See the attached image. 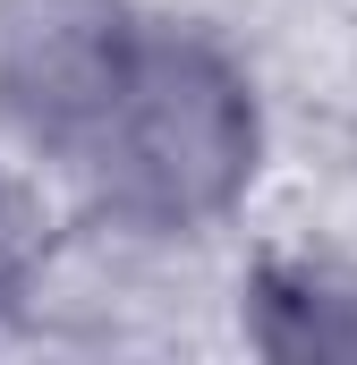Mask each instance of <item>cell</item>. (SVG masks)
Listing matches in <instances>:
<instances>
[{"label": "cell", "instance_id": "cell-2", "mask_svg": "<svg viewBox=\"0 0 357 365\" xmlns=\"http://www.w3.org/2000/svg\"><path fill=\"white\" fill-rule=\"evenodd\" d=\"M145 17L128 0H0V102L9 119L69 162V145L111 102Z\"/></svg>", "mask_w": 357, "mask_h": 365}, {"label": "cell", "instance_id": "cell-4", "mask_svg": "<svg viewBox=\"0 0 357 365\" xmlns=\"http://www.w3.org/2000/svg\"><path fill=\"white\" fill-rule=\"evenodd\" d=\"M26 264H34V221H26V204L0 187V297L26 280Z\"/></svg>", "mask_w": 357, "mask_h": 365}, {"label": "cell", "instance_id": "cell-1", "mask_svg": "<svg viewBox=\"0 0 357 365\" xmlns=\"http://www.w3.org/2000/svg\"><path fill=\"white\" fill-rule=\"evenodd\" d=\"M69 170L94 187V204H111L136 230H196L230 212L238 187L256 179L247 77L213 43L145 26L111 102L69 145Z\"/></svg>", "mask_w": 357, "mask_h": 365}, {"label": "cell", "instance_id": "cell-3", "mask_svg": "<svg viewBox=\"0 0 357 365\" xmlns=\"http://www.w3.org/2000/svg\"><path fill=\"white\" fill-rule=\"evenodd\" d=\"M256 349L289 365H357V280L349 272H264L256 280Z\"/></svg>", "mask_w": 357, "mask_h": 365}]
</instances>
